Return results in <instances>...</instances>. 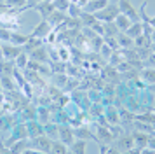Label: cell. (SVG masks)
I'll use <instances>...</instances> for the list:
<instances>
[{
	"label": "cell",
	"instance_id": "1",
	"mask_svg": "<svg viewBox=\"0 0 155 154\" xmlns=\"http://www.w3.org/2000/svg\"><path fill=\"white\" fill-rule=\"evenodd\" d=\"M119 12H120L119 5H106V7H103L101 11L94 12V16H96L98 21H113L115 18H117Z\"/></svg>",
	"mask_w": 155,
	"mask_h": 154
},
{
	"label": "cell",
	"instance_id": "2",
	"mask_svg": "<svg viewBox=\"0 0 155 154\" xmlns=\"http://www.w3.org/2000/svg\"><path fill=\"white\" fill-rule=\"evenodd\" d=\"M119 11L122 14H126L131 21H140V14H138V11L129 4V0H119Z\"/></svg>",
	"mask_w": 155,
	"mask_h": 154
},
{
	"label": "cell",
	"instance_id": "3",
	"mask_svg": "<svg viewBox=\"0 0 155 154\" xmlns=\"http://www.w3.org/2000/svg\"><path fill=\"white\" fill-rule=\"evenodd\" d=\"M35 9H37V11H38L40 14H42L44 19H47L51 14L54 12V9H56V7H54V2H49V0H42V2H38V4L35 5Z\"/></svg>",
	"mask_w": 155,
	"mask_h": 154
},
{
	"label": "cell",
	"instance_id": "4",
	"mask_svg": "<svg viewBox=\"0 0 155 154\" xmlns=\"http://www.w3.org/2000/svg\"><path fill=\"white\" fill-rule=\"evenodd\" d=\"M51 26H52V25H51L47 19H42L40 25L33 28V32H31L30 35H31V37H37V39H42V37H45V35L51 33Z\"/></svg>",
	"mask_w": 155,
	"mask_h": 154
},
{
	"label": "cell",
	"instance_id": "5",
	"mask_svg": "<svg viewBox=\"0 0 155 154\" xmlns=\"http://www.w3.org/2000/svg\"><path fill=\"white\" fill-rule=\"evenodd\" d=\"M21 53V46H16V44H4L2 46V56L5 60H12V58H18V54Z\"/></svg>",
	"mask_w": 155,
	"mask_h": 154
},
{
	"label": "cell",
	"instance_id": "6",
	"mask_svg": "<svg viewBox=\"0 0 155 154\" xmlns=\"http://www.w3.org/2000/svg\"><path fill=\"white\" fill-rule=\"evenodd\" d=\"M106 5H108V0H89L84 9L87 12H98V11H101Z\"/></svg>",
	"mask_w": 155,
	"mask_h": 154
},
{
	"label": "cell",
	"instance_id": "7",
	"mask_svg": "<svg viewBox=\"0 0 155 154\" xmlns=\"http://www.w3.org/2000/svg\"><path fill=\"white\" fill-rule=\"evenodd\" d=\"M113 23H115V25H117V28H119L120 32H126L127 28L131 26V23H133V21L129 19V18H127L126 14L119 12V14H117V18H115V19H113Z\"/></svg>",
	"mask_w": 155,
	"mask_h": 154
},
{
	"label": "cell",
	"instance_id": "8",
	"mask_svg": "<svg viewBox=\"0 0 155 154\" xmlns=\"http://www.w3.org/2000/svg\"><path fill=\"white\" fill-rule=\"evenodd\" d=\"M126 33L129 35L131 39H136V37L143 35V23H141V21H134V23H131V26L126 30Z\"/></svg>",
	"mask_w": 155,
	"mask_h": 154
},
{
	"label": "cell",
	"instance_id": "9",
	"mask_svg": "<svg viewBox=\"0 0 155 154\" xmlns=\"http://www.w3.org/2000/svg\"><path fill=\"white\" fill-rule=\"evenodd\" d=\"M131 147H134L133 135H129V137H122V138L119 140V149H117V151H120V152H129Z\"/></svg>",
	"mask_w": 155,
	"mask_h": 154
},
{
	"label": "cell",
	"instance_id": "10",
	"mask_svg": "<svg viewBox=\"0 0 155 154\" xmlns=\"http://www.w3.org/2000/svg\"><path fill=\"white\" fill-rule=\"evenodd\" d=\"M117 42H119L120 49H131V46L134 44V39H131L127 33H119L117 35Z\"/></svg>",
	"mask_w": 155,
	"mask_h": 154
},
{
	"label": "cell",
	"instance_id": "11",
	"mask_svg": "<svg viewBox=\"0 0 155 154\" xmlns=\"http://www.w3.org/2000/svg\"><path fill=\"white\" fill-rule=\"evenodd\" d=\"M141 79L148 84H155V68H152V67L143 68L141 70Z\"/></svg>",
	"mask_w": 155,
	"mask_h": 154
},
{
	"label": "cell",
	"instance_id": "12",
	"mask_svg": "<svg viewBox=\"0 0 155 154\" xmlns=\"http://www.w3.org/2000/svg\"><path fill=\"white\" fill-rule=\"evenodd\" d=\"M35 144L38 145V149L37 151H42V152H51V147H52V142L47 138H44V137H38V138L35 140Z\"/></svg>",
	"mask_w": 155,
	"mask_h": 154
},
{
	"label": "cell",
	"instance_id": "13",
	"mask_svg": "<svg viewBox=\"0 0 155 154\" xmlns=\"http://www.w3.org/2000/svg\"><path fill=\"white\" fill-rule=\"evenodd\" d=\"M30 40V35H25V33H12V37H11V42L12 44H16V46H25L26 42Z\"/></svg>",
	"mask_w": 155,
	"mask_h": 154
},
{
	"label": "cell",
	"instance_id": "14",
	"mask_svg": "<svg viewBox=\"0 0 155 154\" xmlns=\"http://www.w3.org/2000/svg\"><path fill=\"white\" fill-rule=\"evenodd\" d=\"M47 19H51L49 23H52V25H59L61 21H64V12H61V11H58V9H54V12L51 14Z\"/></svg>",
	"mask_w": 155,
	"mask_h": 154
},
{
	"label": "cell",
	"instance_id": "15",
	"mask_svg": "<svg viewBox=\"0 0 155 154\" xmlns=\"http://www.w3.org/2000/svg\"><path fill=\"white\" fill-rule=\"evenodd\" d=\"M31 58H35L37 61H45V60H47V56H45V49L44 47L33 49V51H31Z\"/></svg>",
	"mask_w": 155,
	"mask_h": 154
},
{
	"label": "cell",
	"instance_id": "16",
	"mask_svg": "<svg viewBox=\"0 0 155 154\" xmlns=\"http://www.w3.org/2000/svg\"><path fill=\"white\" fill-rule=\"evenodd\" d=\"M51 152H59V154L68 152L66 144H64V142H54V144H52V147H51Z\"/></svg>",
	"mask_w": 155,
	"mask_h": 154
},
{
	"label": "cell",
	"instance_id": "17",
	"mask_svg": "<svg viewBox=\"0 0 155 154\" xmlns=\"http://www.w3.org/2000/svg\"><path fill=\"white\" fill-rule=\"evenodd\" d=\"M54 7H56L58 11H61V12H66L68 7H70V2L68 0H56L54 2Z\"/></svg>",
	"mask_w": 155,
	"mask_h": 154
},
{
	"label": "cell",
	"instance_id": "18",
	"mask_svg": "<svg viewBox=\"0 0 155 154\" xmlns=\"http://www.w3.org/2000/svg\"><path fill=\"white\" fill-rule=\"evenodd\" d=\"M71 152H85V142L84 140H78V142H75L73 144V149H71Z\"/></svg>",
	"mask_w": 155,
	"mask_h": 154
},
{
	"label": "cell",
	"instance_id": "19",
	"mask_svg": "<svg viewBox=\"0 0 155 154\" xmlns=\"http://www.w3.org/2000/svg\"><path fill=\"white\" fill-rule=\"evenodd\" d=\"M11 37H12L11 30H5V28L0 26V40H11Z\"/></svg>",
	"mask_w": 155,
	"mask_h": 154
},
{
	"label": "cell",
	"instance_id": "20",
	"mask_svg": "<svg viewBox=\"0 0 155 154\" xmlns=\"http://www.w3.org/2000/svg\"><path fill=\"white\" fill-rule=\"evenodd\" d=\"M16 65H18V67H19V68H23V67H26V54H25V53H19V54H18V63H16Z\"/></svg>",
	"mask_w": 155,
	"mask_h": 154
},
{
	"label": "cell",
	"instance_id": "21",
	"mask_svg": "<svg viewBox=\"0 0 155 154\" xmlns=\"http://www.w3.org/2000/svg\"><path fill=\"white\" fill-rule=\"evenodd\" d=\"M147 65L148 67H152V68H155V53L152 51V54L147 58Z\"/></svg>",
	"mask_w": 155,
	"mask_h": 154
},
{
	"label": "cell",
	"instance_id": "22",
	"mask_svg": "<svg viewBox=\"0 0 155 154\" xmlns=\"http://www.w3.org/2000/svg\"><path fill=\"white\" fill-rule=\"evenodd\" d=\"M7 4H9V7H11V5H21L23 7L25 0H7Z\"/></svg>",
	"mask_w": 155,
	"mask_h": 154
},
{
	"label": "cell",
	"instance_id": "23",
	"mask_svg": "<svg viewBox=\"0 0 155 154\" xmlns=\"http://www.w3.org/2000/svg\"><path fill=\"white\" fill-rule=\"evenodd\" d=\"M47 40H49V42H54V40H56V37H54V33H49V37H47Z\"/></svg>",
	"mask_w": 155,
	"mask_h": 154
},
{
	"label": "cell",
	"instance_id": "24",
	"mask_svg": "<svg viewBox=\"0 0 155 154\" xmlns=\"http://www.w3.org/2000/svg\"><path fill=\"white\" fill-rule=\"evenodd\" d=\"M31 2H35V0H31ZM38 2H42V0H37V4H38Z\"/></svg>",
	"mask_w": 155,
	"mask_h": 154
},
{
	"label": "cell",
	"instance_id": "25",
	"mask_svg": "<svg viewBox=\"0 0 155 154\" xmlns=\"http://www.w3.org/2000/svg\"><path fill=\"white\" fill-rule=\"evenodd\" d=\"M4 2H7V0H0V4H4Z\"/></svg>",
	"mask_w": 155,
	"mask_h": 154
},
{
	"label": "cell",
	"instance_id": "26",
	"mask_svg": "<svg viewBox=\"0 0 155 154\" xmlns=\"http://www.w3.org/2000/svg\"><path fill=\"white\" fill-rule=\"evenodd\" d=\"M117 2H119V0H117Z\"/></svg>",
	"mask_w": 155,
	"mask_h": 154
}]
</instances>
